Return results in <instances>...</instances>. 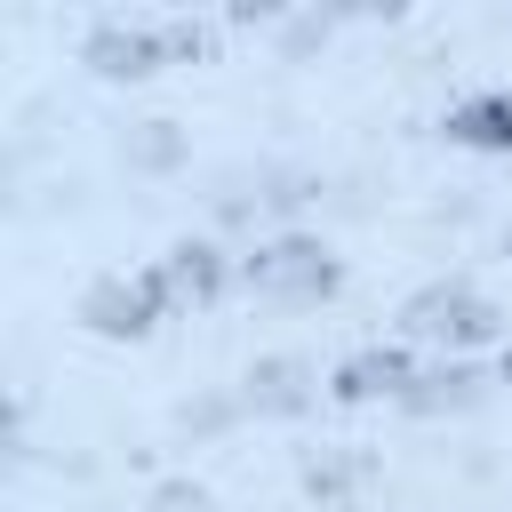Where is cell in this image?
Returning <instances> with one entry per match:
<instances>
[{"instance_id": "cell-1", "label": "cell", "mask_w": 512, "mask_h": 512, "mask_svg": "<svg viewBox=\"0 0 512 512\" xmlns=\"http://www.w3.org/2000/svg\"><path fill=\"white\" fill-rule=\"evenodd\" d=\"M240 280L256 296H328L336 288V256L320 240H272V248H256L240 264Z\"/></svg>"}, {"instance_id": "cell-2", "label": "cell", "mask_w": 512, "mask_h": 512, "mask_svg": "<svg viewBox=\"0 0 512 512\" xmlns=\"http://www.w3.org/2000/svg\"><path fill=\"white\" fill-rule=\"evenodd\" d=\"M176 304V288H168V272L152 264V272H136V280H104V288H88V328L96 336H152V320Z\"/></svg>"}, {"instance_id": "cell-3", "label": "cell", "mask_w": 512, "mask_h": 512, "mask_svg": "<svg viewBox=\"0 0 512 512\" xmlns=\"http://www.w3.org/2000/svg\"><path fill=\"white\" fill-rule=\"evenodd\" d=\"M400 328L424 344H480V336H496V304L472 288H424V296H408Z\"/></svg>"}, {"instance_id": "cell-4", "label": "cell", "mask_w": 512, "mask_h": 512, "mask_svg": "<svg viewBox=\"0 0 512 512\" xmlns=\"http://www.w3.org/2000/svg\"><path fill=\"white\" fill-rule=\"evenodd\" d=\"M168 48H200V32H192V24H168V32H152V24H104V32L88 40V64L112 72V80H136V72H152Z\"/></svg>"}, {"instance_id": "cell-5", "label": "cell", "mask_w": 512, "mask_h": 512, "mask_svg": "<svg viewBox=\"0 0 512 512\" xmlns=\"http://www.w3.org/2000/svg\"><path fill=\"white\" fill-rule=\"evenodd\" d=\"M448 136L472 152H512V88H480L448 112Z\"/></svg>"}, {"instance_id": "cell-6", "label": "cell", "mask_w": 512, "mask_h": 512, "mask_svg": "<svg viewBox=\"0 0 512 512\" xmlns=\"http://www.w3.org/2000/svg\"><path fill=\"white\" fill-rule=\"evenodd\" d=\"M408 384H416L408 352H352L328 392H336V400H376V392H400V400H408Z\"/></svg>"}, {"instance_id": "cell-7", "label": "cell", "mask_w": 512, "mask_h": 512, "mask_svg": "<svg viewBox=\"0 0 512 512\" xmlns=\"http://www.w3.org/2000/svg\"><path fill=\"white\" fill-rule=\"evenodd\" d=\"M160 272H168V288H176V296H192V304H208V296L224 288V256H216L208 240H176Z\"/></svg>"}, {"instance_id": "cell-8", "label": "cell", "mask_w": 512, "mask_h": 512, "mask_svg": "<svg viewBox=\"0 0 512 512\" xmlns=\"http://www.w3.org/2000/svg\"><path fill=\"white\" fill-rule=\"evenodd\" d=\"M504 384H512V352H504Z\"/></svg>"}]
</instances>
